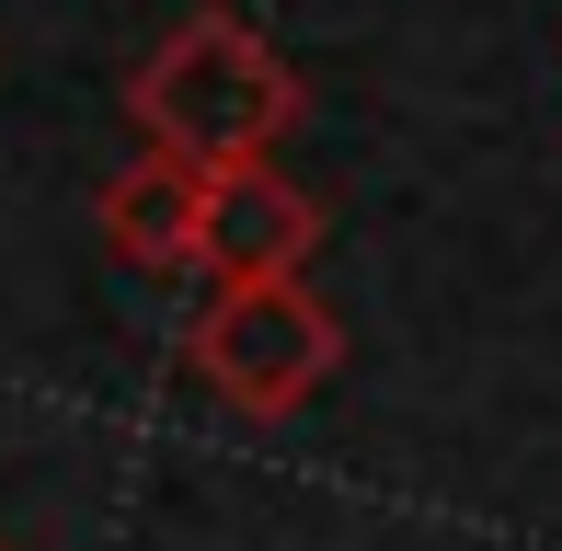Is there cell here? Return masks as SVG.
<instances>
[{
    "label": "cell",
    "mask_w": 562,
    "mask_h": 551,
    "mask_svg": "<svg viewBox=\"0 0 562 551\" xmlns=\"http://www.w3.org/2000/svg\"><path fill=\"white\" fill-rule=\"evenodd\" d=\"M104 254L138 276H195V254H207V172L172 161V149H138L104 184Z\"/></svg>",
    "instance_id": "obj_4"
},
{
    "label": "cell",
    "mask_w": 562,
    "mask_h": 551,
    "mask_svg": "<svg viewBox=\"0 0 562 551\" xmlns=\"http://www.w3.org/2000/svg\"><path fill=\"white\" fill-rule=\"evenodd\" d=\"M311 254H322V195L311 184H288L276 161L207 172V254H195V276L252 288V276H299Z\"/></svg>",
    "instance_id": "obj_3"
},
{
    "label": "cell",
    "mask_w": 562,
    "mask_h": 551,
    "mask_svg": "<svg viewBox=\"0 0 562 551\" xmlns=\"http://www.w3.org/2000/svg\"><path fill=\"white\" fill-rule=\"evenodd\" d=\"M126 127H138V149H172V161H195V172L276 161V138L299 127V69H288V46H276L265 23L195 12V23H172L138 58Z\"/></svg>",
    "instance_id": "obj_1"
},
{
    "label": "cell",
    "mask_w": 562,
    "mask_h": 551,
    "mask_svg": "<svg viewBox=\"0 0 562 551\" xmlns=\"http://www.w3.org/2000/svg\"><path fill=\"white\" fill-rule=\"evenodd\" d=\"M345 368V322L311 276H252V288H218L207 311L184 322V380L218 391L229 414L288 425L322 380Z\"/></svg>",
    "instance_id": "obj_2"
}]
</instances>
